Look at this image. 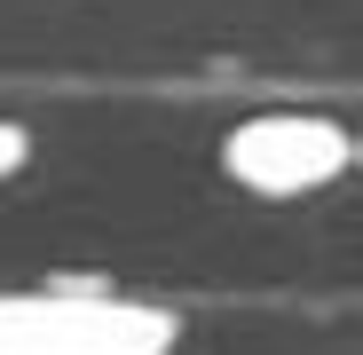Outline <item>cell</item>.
<instances>
[{
	"label": "cell",
	"mask_w": 363,
	"mask_h": 355,
	"mask_svg": "<svg viewBox=\"0 0 363 355\" xmlns=\"http://www.w3.org/2000/svg\"><path fill=\"white\" fill-rule=\"evenodd\" d=\"M182 316L111 284L0 292V355H174Z\"/></svg>",
	"instance_id": "1"
},
{
	"label": "cell",
	"mask_w": 363,
	"mask_h": 355,
	"mask_svg": "<svg viewBox=\"0 0 363 355\" xmlns=\"http://www.w3.org/2000/svg\"><path fill=\"white\" fill-rule=\"evenodd\" d=\"M221 182L245 198H316L355 166V127L332 111H245L213 150Z\"/></svg>",
	"instance_id": "2"
},
{
	"label": "cell",
	"mask_w": 363,
	"mask_h": 355,
	"mask_svg": "<svg viewBox=\"0 0 363 355\" xmlns=\"http://www.w3.org/2000/svg\"><path fill=\"white\" fill-rule=\"evenodd\" d=\"M32 127H24V118H0V182H16V174L32 166Z\"/></svg>",
	"instance_id": "3"
}]
</instances>
